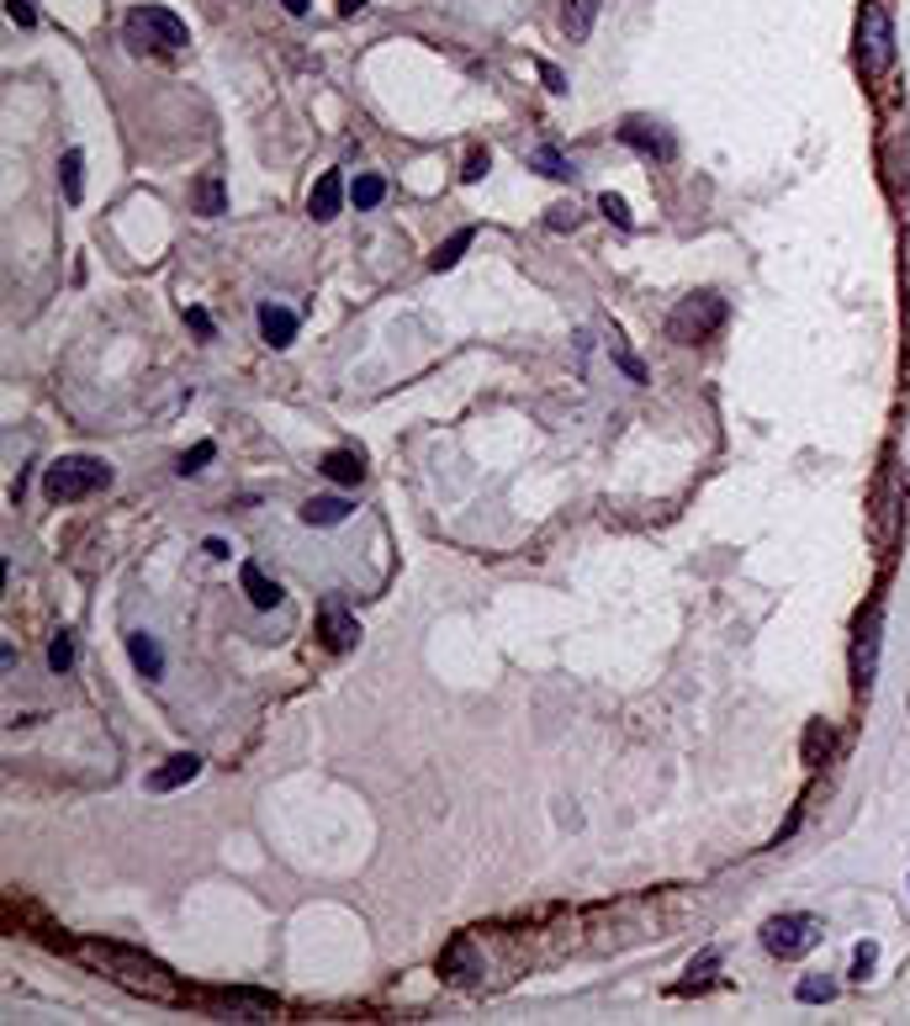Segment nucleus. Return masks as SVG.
I'll return each instance as SVG.
<instances>
[{"label": "nucleus", "instance_id": "nucleus-27", "mask_svg": "<svg viewBox=\"0 0 910 1026\" xmlns=\"http://www.w3.org/2000/svg\"><path fill=\"white\" fill-rule=\"evenodd\" d=\"M48 667H53V672H69V667H75V641H69L64 630L48 641Z\"/></svg>", "mask_w": 910, "mask_h": 1026}, {"label": "nucleus", "instance_id": "nucleus-18", "mask_svg": "<svg viewBox=\"0 0 910 1026\" xmlns=\"http://www.w3.org/2000/svg\"><path fill=\"white\" fill-rule=\"evenodd\" d=\"M598 5H604V0H567V11H561V33H567L572 42H587L593 22H598Z\"/></svg>", "mask_w": 910, "mask_h": 1026}, {"label": "nucleus", "instance_id": "nucleus-3", "mask_svg": "<svg viewBox=\"0 0 910 1026\" xmlns=\"http://www.w3.org/2000/svg\"><path fill=\"white\" fill-rule=\"evenodd\" d=\"M889 64H895V22L879 0H863V11H858V69H863V80H884Z\"/></svg>", "mask_w": 910, "mask_h": 1026}, {"label": "nucleus", "instance_id": "nucleus-20", "mask_svg": "<svg viewBox=\"0 0 910 1026\" xmlns=\"http://www.w3.org/2000/svg\"><path fill=\"white\" fill-rule=\"evenodd\" d=\"M471 239H477V228H455L451 239L429 254V270H455V265H460V254L471 249Z\"/></svg>", "mask_w": 910, "mask_h": 1026}, {"label": "nucleus", "instance_id": "nucleus-12", "mask_svg": "<svg viewBox=\"0 0 910 1026\" xmlns=\"http://www.w3.org/2000/svg\"><path fill=\"white\" fill-rule=\"evenodd\" d=\"M620 138L635 149V154H652V160H672V138H667L662 127H652V123H624L620 127Z\"/></svg>", "mask_w": 910, "mask_h": 1026}, {"label": "nucleus", "instance_id": "nucleus-2", "mask_svg": "<svg viewBox=\"0 0 910 1026\" xmlns=\"http://www.w3.org/2000/svg\"><path fill=\"white\" fill-rule=\"evenodd\" d=\"M112 482V466L96 455H59L53 466H42V497L48 503H80V497L101 493Z\"/></svg>", "mask_w": 910, "mask_h": 1026}, {"label": "nucleus", "instance_id": "nucleus-4", "mask_svg": "<svg viewBox=\"0 0 910 1026\" xmlns=\"http://www.w3.org/2000/svg\"><path fill=\"white\" fill-rule=\"evenodd\" d=\"M123 38L143 53H180L186 42H191V33H186V22L175 16V11H165V5H138V11H127L123 22Z\"/></svg>", "mask_w": 910, "mask_h": 1026}, {"label": "nucleus", "instance_id": "nucleus-22", "mask_svg": "<svg viewBox=\"0 0 910 1026\" xmlns=\"http://www.w3.org/2000/svg\"><path fill=\"white\" fill-rule=\"evenodd\" d=\"M85 160H80V149H69L64 160H59V175H64V202H80V191H85Z\"/></svg>", "mask_w": 910, "mask_h": 1026}, {"label": "nucleus", "instance_id": "nucleus-35", "mask_svg": "<svg viewBox=\"0 0 910 1026\" xmlns=\"http://www.w3.org/2000/svg\"><path fill=\"white\" fill-rule=\"evenodd\" d=\"M540 75H545V85H551V90H567V80H561V69H556V64H540Z\"/></svg>", "mask_w": 910, "mask_h": 1026}, {"label": "nucleus", "instance_id": "nucleus-31", "mask_svg": "<svg viewBox=\"0 0 910 1026\" xmlns=\"http://www.w3.org/2000/svg\"><path fill=\"white\" fill-rule=\"evenodd\" d=\"M488 165H493V160H488V149H471V154H466V169H460V180H482V175H488Z\"/></svg>", "mask_w": 910, "mask_h": 1026}, {"label": "nucleus", "instance_id": "nucleus-8", "mask_svg": "<svg viewBox=\"0 0 910 1026\" xmlns=\"http://www.w3.org/2000/svg\"><path fill=\"white\" fill-rule=\"evenodd\" d=\"M440 974H445L451 985H477V974H482V958H477L471 937H455V942L440 952Z\"/></svg>", "mask_w": 910, "mask_h": 1026}, {"label": "nucleus", "instance_id": "nucleus-30", "mask_svg": "<svg viewBox=\"0 0 910 1026\" xmlns=\"http://www.w3.org/2000/svg\"><path fill=\"white\" fill-rule=\"evenodd\" d=\"M598 212H604L609 223H620V228H630V206H624L620 191H604V197H598Z\"/></svg>", "mask_w": 910, "mask_h": 1026}, {"label": "nucleus", "instance_id": "nucleus-29", "mask_svg": "<svg viewBox=\"0 0 910 1026\" xmlns=\"http://www.w3.org/2000/svg\"><path fill=\"white\" fill-rule=\"evenodd\" d=\"M873 963H879V947H873V942H858V947H852V979H858V985H863V979L873 974Z\"/></svg>", "mask_w": 910, "mask_h": 1026}, {"label": "nucleus", "instance_id": "nucleus-23", "mask_svg": "<svg viewBox=\"0 0 910 1026\" xmlns=\"http://www.w3.org/2000/svg\"><path fill=\"white\" fill-rule=\"evenodd\" d=\"M197 206H202V217H217V212L228 206V191H223V175H207V180L197 186Z\"/></svg>", "mask_w": 910, "mask_h": 1026}, {"label": "nucleus", "instance_id": "nucleus-37", "mask_svg": "<svg viewBox=\"0 0 910 1026\" xmlns=\"http://www.w3.org/2000/svg\"><path fill=\"white\" fill-rule=\"evenodd\" d=\"M366 5H371V0H339V11H344V16H355V11H366Z\"/></svg>", "mask_w": 910, "mask_h": 1026}, {"label": "nucleus", "instance_id": "nucleus-15", "mask_svg": "<svg viewBox=\"0 0 910 1026\" xmlns=\"http://www.w3.org/2000/svg\"><path fill=\"white\" fill-rule=\"evenodd\" d=\"M239 582H244V593H249V604H254V609H276V604H281V582H276V577H265L254 561H244Z\"/></svg>", "mask_w": 910, "mask_h": 1026}, {"label": "nucleus", "instance_id": "nucleus-11", "mask_svg": "<svg viewBox=\"0 0 910 1026\" xmlns=\"http://www.w3.org/2000/svg\"><path fill=\"white\" fill-rule=\"evenodd\" d=\"M260 333H265L270 350H287L291 339H296V313L281 307V302H265V307H260Z\"/></svg>", "mask_w": 910, "mask_h": 1026}, {"label": "nucleus", "instance_id": "nucleus-7", "mask_svg": "<svg viewBox=\"0 0 910 1026\" xmlns=\"http://www.w3.org/2000/svg\"><path fill=\"white\" fill-rule=\"evenodd\" d=\"M879 630H884V604L873 598L863 624H858V646H852V677H858L863 694H869L873 677H879Z\"/></svg>", "mask_w": 910, "mask_h": 1026}, {"label": "nucleus", "instance_id": "nucleus-28", "mask_svg": "<svg viewBox=\"0 0 910 1026\" xmlns=\"http://www.w3.org/2000/svg\"><path fill=\"white\" fill-rule=\"evenodd\" d=\"M609 355H615V366H620L624 376H630V381H646V366H641V360H635V355L624 350V344H620V333H609Z\"/></svg>", "mask_w": 910, "mask_h": 1026}, {"label": "nucleus", "instance_id": "nucleus-14", "mask_svg": "<svg viewBox=\"0 0 910 1026\" xmlns=\"http://www.w3.org/2000/svg\"><path fill=\"white\" fill-rule=\"evenodd\" d=\"M350 514H355V503H350V497H307V503H302V524H318V530L344 524Z\"/></svg>", "mask_w": 910, "mask_h": 1026}, {"label": "nucleus", "instance_id": "nucleus-10", "mask_svg": "<svg viewBox=\"0 0 910 1026\" xmlns=\"http://www.w3.org/2000/svg\"><path fill=\"white\" fill-rule=\"evenodd\" d=\"M339 206H344V175H339V169H324V180H318L313 197H307V212H313V223H333Z\"/></svg>", "mask_w": 910, "mask_h": 1026}, {"label": "nucleus", "instance_id": "nucleus-1", "mask_svg": "<svg viewBox=\"0 0 910 1026\" xmlns=\"http://www.w3.org/2000/svg\"><path fill=\"white\" fill-rule=\"evenodd\" d=\"M80 958L96 963L112 985L132 989V995H143V1000H160V1005H186V1000H191V989L180 985L160 958H149V952H132V947H123V942H80Z\"/></svg>", "mask_w": 910, "mask_h": 1026}, {"label": "nucleus", "instance_id": "nucleus-16", "mask_svg": "<svg viewBox=\"0 0 910 1026\" xmlns=\"http://www.w3.org/2000/svg\"><path fill=\"white\" fill-rule=\"evenodd\" d=\"M324 477L339 482V487H355V482L366 477V455L361 451H329L324 455Z\"/></svg>", "mask_w": 910, "mask_h": 1026}, {"label": "nucleus", "instance_id": "nucleus-24", "mask_svg": "<svg viewBox=\"0 0 910 1026\" xmlns=\"http://www.w3.org/2000/svg\"><path fill=\"white\" fill-rule=\"evenodd\" d=\"M535 169H540V175H551V180H572V175H578V169H572V160H561L551 143H540V149H535Z\"/></svg>", "mask_w": 910, "mask_h": 1026}, {"label": "nucleus", "instance_id": "nucleus-33", "mask_svg": "<svg viewBox=\"0 0 910 1026\" xmlns=\"http://www.w3.org/2000/svg\"><path fill=\"white\" fill-rule=\"evenodd\" d=\"M545 228H556V233H561V228H578V212H572V206H551Z\"/></svg>", "mask_w": 910, "mask_h": 1026}, {"label": "nucleus", "instance_id": "nucleus-26", "mask_svg": "<svg viewBox=\"0 0 910 1026\" xmlns=\"http://www.w3.org/2000/svg\"><path fill=\"white\" fill-rule=\"evenodd\" d=\"M212 455H217V445H212V440H202V445H191V451L180 455V466H175V471H180V477H202Z\"/></svg>", "mask_w": 910, "mask_h": 1026}, {"label": "nucleus", "instance_id": "nucleus-25", "mask_svg": "<svg viewBox=\"0 0 910 1026\" xmlns=\"http://www.w3.org/2000/svg\"><path fill=\"white\" fill-rule=\"evenodd\" d=\"M805 1005H826V1000H836V979H826V974H810V979H799V989H794Z\"/></svg>", "mask_w": 910, "mask_h": 1026}, {"label": "nucleus", "instance_id": "nucleus-19", "mask_svg": "<svg viewBox=\"0 0 910 1026\" xmlns=\"http://www.w3.org/2000/svg\"><path fill=\"white\" fill-rule=\"evenodd\" d=\"M127 657H132V667H138L143 677H160V672H165L160 641H154V635H143V630H138V635H127Z\"/></svg>", "mask_w": 910, "mask_h": 1026}, {"label": "nucleus", "instance_id": "nucleus-38", "mask_svg": "<svg viewBox=\"0 0 910 1026\" xmlns=\"http://www.w3.org/2000/svg\"><path fill=\"white\" fill-rule=\"evenodd\" d=\"M287 11L291 16H307V0H287Z\"/></svg>", "mask_w": 910, "mask_h": 1026}, {"label": "nucleus", "instance_id": "nucleus-6", "mask_svg": "<svg viewBox=\"0 0 910 1026\" xmlns=\"http://www.w3.org/2000/svg\"><path fill=\"white\" fill-rule=\"evenodd\" d=\"M821 921L816 915H805V910H788V915H773L768 926H762V947L773 952V958H805L810 947L821 942Z\"/></svg>", "mask_w": 910, "mask_h": 1026}, {"label": "nucleus", "instance_id": "nucleus-32", "mask_svg": "<svg viewBox=\"0 0 910 1026\" xmlns=\"http://www.w3.org/2000/svg\"><path fill=\"white\" fill-rule=\"evenodd\" d=\"M5 16H11L16 27H33V22H38V11H33L27 0H5Z\"/></svg>", "mask_w": 910, "mask_h": 1026}, {"label": "nucleus", "instance_id": "nucleus-21", "mask_svg": "<svg viewBox=\"0 0 910 1026\" xmlns=\"http://www.w3.org/2000/svg\"><path fill=\"white\" fill-rule=\"evenodd\" d=\"M381 197H387V180H381V175H355V186H350V202L361 206V212L381 206Z\"/></svg>", "mask_w": 910, "mask_h": 1026}, {"label": "nucleus", "instance_id": "nucleus-5", "mask_svg": "<svg viewBox=\"0 0 910 1026\" xmlns=\"http://www.w3.org/2000/svg\"><path fill=\"white\" fill-rule=\"evenodd\" d=\"M720 324H725V296L694 291V296H683V302L667 313V339H678V344H704V339L720 333Z\"/></svg>", "mask_w": 910, "mask_h": 1026}, {"label": "nucleus", "instance_id": "nucleus-36", "mask_svg": "<svg viewBox=\"0 0 910 1026\" xmlns=\"http://www.w3.org/2000/svg\"><path fill=\"white\" fill-rule=\"evenodd\" d=\"M207 556L212 561H228V540H207Z\"/></svg>", "mask_w": 910, "mask_h": 1026}, {"label": "nucleus", "instance_id": "nucleus-17", "mask_svg": "<svg viewBox=\"0 0 910 1026\" xmlns=\"http://www.w3.org/2000/svg\"><path fill=\"white\" fill-rule=\"evenodd\" d=\"M799 751H805L810 768L831 762V757H836V731H831L826 720H810V725H805V740H799Z\"/></svg>", "mask_w": 910, "mask_h": 1026}, {"label": "nucleus", "instance_id": "nucleus-9", "mask_svg": "<svg viewBox=\"0 0 910 1026\" xmlns=\"http://www.w3.org/2000/svg\"><path fill=\"white\" fill-rule=\"evenodd\" d=\"M197 773H202V757H197V751H180V757H169L165 768L149 773V788H154V794H175V788H186Z\"/></svg>", "mask_w": 910, "mask_h": 1026}, {"label": "nucleus", "instance_id": "nucleus-34", "mask_svg": "<svg viewBox=\"0 0 910 1026\" xmlns=\"http://www.w3.org/2000/svg\"><path fill=\"white\" fill-rule=\"evenodd\" d=\"M186 324H191V329L202 333V339H212V318L202 313V307H186Z\"/></svg>", "mask_w": 910, "mask_h": 1026}, {"label": "nucleus", "instance_id": "nucleus-13", "mask_svg": "<svg viewBox=\"0 0 910 1026\" xmlns=\"http://www.w3.org/2000/svg\"><path fill=\"white\" fill-rule=\"evenodd\" d=\"M355 641H361V624L344 615L339 604H324V646L329 651H350Z\"/></svg>", "mask_w": 910, "mask_h": 1026}]
</instances>
